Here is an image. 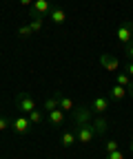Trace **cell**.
I'll use <instances>...</instances> for the list:
<instances>
[{
    "mask_svg": "<svg viewBox=\"0 0 133 159\" xmlns=\"http://www.w3.org/2000/svg\"><path fill=\"white\" fill-rule=\"evenodd\" d=\"M13 104H16V108L20 111L22 115H29L31 111H36L38 106H36V99L29 95V93H18L16 95V99H13Z\"/></svg>",
    "mask_w": 133,
    "mask_h": 159,
    "instance_id": "obj_1",
    "label": "cell"
},
{
    "mask_svg": "<svg viewBox=\"0 0 133 159\" xmlns=\"http://www.w3.org/2000/svg\"><path fill=\"white\" fill-rule=\"evenodd\" d=\"M93 111H91V106H78L73 111V115H71V119H73V124H75V128L78 126H84V124H91L93 122Z\"/></svg>",
    "mask_w": 133,
    "mask_h": 159,
    "instance_id": "obj_2",
    "label": "cell"
},
{
    "mask_svg": "<svg viewBox=\"0 0 133 159\" xmlns=\"http://www.w3.org/2000/svg\"><path fill=\"white\" fill-rule=\"evenodd\" d=\"M75 137H78V144L89 146L93 139L98 137L96 135V128H93V122L91 124H84V126H78V128H75Z\"/></svg>",
    "mask_w": 133,
    "mask_h": 159,
    "instance_id": "obj_3",
    "label": "cell"
},
{
    "mask_svg": "<svg viewBox=\"0 0 133 159\" xmlns=\"http://www.w3.org/2000/svg\"><path fill=\"white\" fill-rule=\"evenodd\" d=\"M116 38H118V42L124 44V47H126L129 42H133V22H131V20H124V22L118 27Z\"/></svg>",
    "mask_w": 133,
    "mask_h": 159,
    "instance_id": "obj_4",
    "label": "cell"
},
{
    "mask_svg": "<svg viewBox=\"0 0 133 159\" xmlns=\"http://www.w3.org/2000/svg\"><path fill=\"white\" fill-rule=\"evenodd\" d=\"M11 128H13V133H18V135H29L31 128H33V124L29 122L27 115H18L16 119H11Z\"/></svg>",
    "mask_w": 133,
    "mask_h": 159,
    "instance_id": "obj_5",
    "label": "cell"
},
{
    "mask_svg": "<svg viewBox=\"0 0 133 159\" xmlns=\"http://www.w3.org/2000/svg\"><path fill=\"white\" fill-rule=\"evenodd\" d=\"M100 66L109 73H118L120 69V62H118V57L116 55H111V53H102L100 55Z\"/></svg>",
    "mask_w": 133,
    "mask_h": 159,
    "instance_id": "obj_6",
    "label": "cell"
},
{
    "mask_svg": "<svg viewBox=\"0 0 133 159\" xmlns=\"http://www.w3.org/2000/svg\"><path fill=\"white\" fill-rule=\"evenodd\" d=\"M51 9H53V5L49 2V0H36L33 7L29 9V13H31V16H40V18H45V16L51 13Z\"/></svg>",
    "mask_w": 133,
    "mask_h": 159,
    "instance_id": "obj_7",
    "label": "cell"
},
{
    "mask_svg": "<svg viewBox=\"0 0 133 159\" xmlns=\"http://www.w3.org/2000/svg\"><path fill=\"white\" fill-rule=\"evenodd\" d=\"M111 102H109V97H93V102H91V111L93 115H107Z\"/></svg>",
    "mask_w": 133,
    "mask_h": 159,
    "instance_id": "obj_8",
    "label": "cell"
},
{
    "mask_svg": "<svg viewBox=\"0 0 133 159\" xmlns=\"http://www.w3.org/2000/svg\"><path fill=\"white\" fill-rule=\"evenodd\" d=\"M64 111L62 108H53V111H49L47 113V122L53 126V128H58V126H62V122H64Z\"/></svg>",
    "mask_w": 133,
    "mask_h": 159,
    "instance_id": "obj_9",
    "label": "cell"
},
{
    "mask_svg": "<svg viewBox=\"0 0 133 159\" xmlns=\"http://www.w3.org/2000/svg\"><path fill=\"white\" fill-rule=\"evenodd\" d=\"M49 20H51L53 25L62 27V25L67 22V11H64L62 7H58V5H53V9H51V13H49Z\"/></svg>",
    "mask_w": 133,
    "mask_h": 159,
    "instance_id": "obj_10",
    "label": "cell"
},
{
    "mask_svg": "<svg viewBox=\"0 0 133 159\" xmlns=\"http://www.w3.org/2000/svg\"><path fill=\"white\" fill-rule=\"evenodd\" d=\"M60 95H62L60 91H55L51 97H47L45 102H42V111L49 113V111H53V108H60Z\"/></svg>",
    "mask_w": 133,
    "mask_h": 159,
    "instance_id": "obj_11",
    "label": "cell"
},
{
    "mask_svg": "<svg viewBox=\"0 0 133 159\" xmlns=\"http://www.w3.org/2000/svg\"><path fill=\"white\" fill-rule=\"evenodd\" d=\"M126 95H129V89H124V86H120V84H113L111 91H109V97L113 99V102H122Z\"/></svg>",
    "mask_w": 133,
    "mask_h": 159,
    "instance_id": "obj_12",
    "label": "cell"
},
{
    "mask_svg": "<svg viewBox=\"0 0 133 159\" xmlns=\"http://www.w3.org/2000/svg\"><path fill=\"white\" fill-rule=\"evenodd\" d=\"M93 128H96V135L98 137H104V133L109 130V124H107L104 115H96V117H93Z\"/></svg>",
    "mask_w": 133,
    "mask_h": 159,
    "instance_id": "obj_13",
    "label": "cell"
},
{
    "mask_svg": "<svg viewBox=\"0 0 133 159\" xmlns=\"http://www.w3.org/2000/svg\"><path fill=\"white\" fill-rule=\"evenodd\" d=\"M75 142H78V137H75V130H64L62 137H60V146H62V148H73Z\"/></svg>",
    "mask_w": 133,
    "mask_h": 159,
    "instance_id": "obj_14",
    "label": "cell"
},
{
    "mask_svg": "<svg viewBox=\"0 0 133 159\" xmlns=\"http://www.w3.org/2000/svg\"><path fill=\"white\" fill-rule=\"evenodd\" d=\"M27 117H29V122H31L33 126H38V124H42L45 119H47V113H45V111H38V108H36V111H31V113H29Z\"/></svg>",
    "mask_w": 133,
    "mask_h": 159,
    "instance_id": "obj_15",
    "label": "cell"
},
{
    "mask_svg": "<svg viewBox=\"0 0 133 159\" xmlns=\"http://www.w3.org/2000/svg\"><path fill=\"white\" fill-rule=\"evenodd\" d=\"M29 27H31V31H33V33H40V31L45 29V18H40V16H31Z\"/></svg>",
    "mask_w": 133,
    "mask_h": 159,
    "instance_id": "obj_16",
    "label": "cell"
},
{
    "mask_svg": "<svg viewBox=\"0 0 133 159\" xmlns=\"http://www.w3.org/2000/svg\"><path fill=\"white\" fill-rule=\"evenodd\" d=\"M116 84L129 89V86L133 84V77H129V73H116Z\"/></svg>",
    "mask_w": 133,
    "mask_h": 159,
    "instance_id": "obj_17",
    "label": "cell"
},
{
    "mask_svg": "<svg viewBox=\"0 0 133 159\" xmlns=\"http://www.w3.org/2000/svg\"><path fill=\"white\" fill-rule=\"evenodd\" d=\"M60 108H62L64 113H73V111H75L73 99H71V97H67V95H60Z\"/></svg>",
    "mask_w": 133,
    "mask_h": 159,
    "instance_id": "obj_18",
    "label": "cell"
},
{
    "mask_svg": "<svg viewBox=\"0 0 133 159\" xmlns=\"http://www.w3.org/2000/svg\"><path fill=\"white\" fill-rule=\"evenodd\" d=\"M31 35H33V31H31V27H29V25H25V27H20V29H18V38L27 40V38H31Z\"/></svg>",
    "mask_w": 133,
    "mask_h": 159,
    "instance_id": "obj_19",
    "label": "cell"
},
{
    "mask_svg": "<svg viewBox=\"0 0 133 159\" xmlns=\"http://www.w3.org/2000/svg\"><path fill=\"white\" fill-rule=\"evenodd\" d=\"M11 128V119H7L5 115H0V133H5Z\"/></svg>",
    "mask_w": 133,
    "mask_h": 159,
    "instance_id": "obj_20",
    "label": "cell"
},
{
    "mask_svg": "<svg viewBox=\"0 0 133 159\" xmlns=\"http://www.w3.org/2000/svg\"><path fill=\"white\" fill-rule=\"evenodd\" d=\"M113 150H120V144L116 139H107V152H113Z\"/></svg>",
    "mask_w": 133,
    "mask_h": 159,
    "instance_id": "obj_21",
    "label": "cell"
},
{
    "mask_svg": "<svg viewBox=\"0 0 133 159\" xmlns=\"http://www.w3.org/2000/svg\"><path fill=\"white\" fill-rule=\"evenodd\" d=\"M104 159H126L124 157V152L122 150H113V152H107V157Z\"/></svg>",
    "mask_w": 133,
    "mask_h": 159,
    "instance_id": "obj_22",
    "label": "cell"
},
{
    "mask_svg": "<svg viewBox=\"0 0 133 159\" xmlns=\"http://www.w3.org/2000/svg\"><path fill=\"white\" fill-rule=\"evenodd\" d=\"M124 53H126V57H129V60H133V42H129V44L124 47Z\"/></svg>",
    "mask_w": 133,
    "mask_h": 159,
    "instance_id": "obj_23",
    "label": "cell"
},
{
    "mask_svg": "<svg viewBox=\"0 0 133 159\" xmlns=\"http://www.w3.org/2000/svg\"><path fill=\"white\" fill-rule=\"evenodd\" d=\"M18 2H20V5H22V9H31V7H33V2H36V0H18Z\"/></svg>",
    "mask_w": 133,
    "mask_h": 159,
    "instance_id": "obj_24",
    "label": "cell"
},
{
    "mask_svg": "<svg viewBox=\"0 0 133 159\" xmlns=\"http://www.w3.org/2000/svg\"><path fill=\"white\" fill-rule=\"evenodd\" d=\"M124 73H129V77H133V60H131V62H126V69H124Z\"/></svg>",
    "mask_w": 133,
    "mask_h": 159,
    "instance_id": "obj_25",
    "label": "cell"
},
{
    "mask_svg": "<svg viewBox=\"0 0 133 159\" xmlns=\"http://www.w3.org/2000/svg\"><path fill=\"white\" fill-rule=\"evenodd\" d=\"M129 150L133 152V133H131V142H129Z\"/></svg>",
    "mask_w": 133,
    "mask_h": 159,
    "instance_id": "obj_26",
    "label": "cell"
},
{
    "mask_svg": "<svg viewBox=\"0 0 133 159\" xmlns=\"http://www.w3.org/2000/svg\"><path fill=\"white\" fill-rule=\"evenodd\" d=\"M129 97H133V84L129 86Z\"/></svg>",
    "mask_w": 133,
    "mask_h": 159,
    "instance_id": "obj_27",
    "label": "cell"
}]
</instances>
